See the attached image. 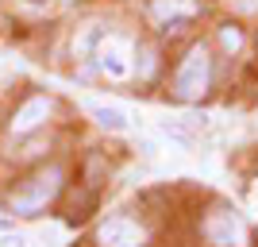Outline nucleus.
Returning a JSON list of instances; mask_svg holds the SVG:
<instances>
[{
    "label": "nucleus",
    "mask_w": 258,
    "mask_h": 247,
    "mask_svg": "<svg viewBox=\"0 0 258 247\" xmlns=\"http://www.w3.org/2000/svg\"><path fill=\"white\" fill-rule=\"evenodd\" d=\"M58 189H62V170H58V166L39 170V174H31V178L8 197V209H12V213H20V216H39L46 205L58 197Z\"/></svg>",
    "instance_id": "nucleus-1"
},
{
    "label": "nucleus",
    "mask_w": 258,
    "mask_h": 247,
    "mask_svg": "<svg viewBox=\"0 0 258 247\" xmlns=\"http://www.w3.org/2000/svg\"><path fill=\"white\" fill-rule=\"evenodd\" d=\"M208 85H212V58L205 46H189V54L177 66V77H173V93L181 101H201Z\"/></svg>",
    "instance_id": "nucleus-2"
},
{
    "label": "nucleus",
    "mask_w": 258,
    "mask_h": 247,
    "mask_svg": "<svg viewBox=\"0 0 258 247\" xmlns=\"http://www.w3.org/2000/svg\"><path fill=\"white\" fill-rule=\"evenodd\" d=\"M205 239L212 247H247L250 232L243 224V216L231 213V209H212L205 220Z\"/></svg>",
    "instance_id": "nucleus-3"
},
{
    "label": "nucleus",
    "mask_w": 258,
    "mask_h": 247,
    "mask_svg": "<svg viewBox=\"0 0 258 247\" xmlns=\"http://www.w3.org/2000/svg\"><path fill=\"white\" fill-rule=\"evenodd\" d=\"M93 62L100 66V74H108L112 81H123V77H131V46L123 43V39H116V35H104L100 39V46L93 51Z\"/></svg>",
    "instance_id": "nucleus-4"
},
{
    "label": "nucleus",
    "mask_w": 258,
    "mask_h": 247,
    "mask_svg": "<svg viewBox=\"0 0 258 247\" xmlns=\"http://www.w3.org/2000/svg\"><path fill=\"white\" fill-rule=\"evenodd\" d=\"M97 243L100 247H147V232L127 216H112V220L100 224Z\"/></svg>",
    "instance_id": "nucleus-5"
},
{
    "label": "nucleus",
    "mask_w": 258,
    "mask_h": 247,
    "mask_svg": "<svg viewBox=\"0 0 258 247\" xmlns=\"http://www.w3.org/2000/svg\"><path fill=\"white\" fill-rule=\"evenodd\" d=\"M201 12V0H151V16L162 27H181Z\"/></svg>",
    "instance_id": "nucleus-6"
},
{
    "label": "nucleus",
    "mask_w": 258,
    "mask_h": 247,
    "mask_svg": "<svg viewBox=\"0 0 258 247\" xmlns=\"http://www.w3.org/2000/svg\"><path fill=\"white\" fill-rule=\"evenodd\" d=\"M46 116H50V101L46 97H31L16 116H12V131H16V135H27V131H35Z\"/></svg>",
    "instance_id": "nucleus-7"
},
{
    "label": "nucleus",
    "mask_w": 258,
    "mask_h": 247,
    "mask_svg": "<svg viewBox=\"0 0 258 247\" xmlns=\"http://www.w3.org/2000/svg\"><path fill=\"white\" fill-rule=\"evenodd\" d=\"M89 112L104 124V128H112V131H123L127 128V116L119 112V108H104V105H89Z\"/></svg>",
    "instance_id": "nucleus-8"
},
{
    "label": "nucleus",
    "mask_w": 258,
    "mask_h": 247,
    "mask_svg": "<svg viewBox=\"0 0 258 247\" xmlns=\"http://www.w3.org/2000/svg\"><path fill=\"white\" fill-rule=\"evenodd\" d=\"M220 46H224V51H239V46H243V31H239L235 23H224V27H220Z\"/></svg>",
    "instance_id": "nucleus-9"
},
{
    "label": "nucleus",
    "mask_w": 258,
    "mask_h": 247,
    "mask_svg": "<svg viewBox=\"0 0 258 247\" xmlns=\"http://www.w3.org/2000/svg\"><path fill=\"white\" fill-rule=\"evenodd\" d=\"M139 54H143V58H139V74L151 77V74H154V46H143Z\"/></svg>",
    "instance_id": "nucleus-10"
},
{
    "label": "nucleus",
    "mask_w": 258,
    "mask_h": 247,
    "mask_svg": "<svg viewBox=\"0 0 258 247\" xmlns=\"http://www.w3.org/2000/svg\"><path fill=\"white\" fill-rule=\"evenodd\" d=\"M20 243H23L20 236H0V247H20Z\"/></svg>",
    "instance_id": "nucleus-11"
},
{
    "label": "nucleus",
    "mask_w": 258,
    "mask_h": 247,
    "mask_svg": "<svg viewBox=\"0 0 258 247\" xmlns=\"http://www.w3.org/2000/svg\"><path fill=\"white\" fill-rule=\"evenodd\" d=\"M23 4H50V0H23Z\"/></svg>",
    "instance_id": "nucleus-12"
},
{
    "label": "nucleus",
    "mask_w": 258,
    "mask_h": 247,
    "mask_svg": "<svg viewBox=\"0 0 258 247\" xmlns=\"http://www.w3.org/2000/svg\"><path fill=\"white\" fill-rule=\"evenodd\" d=\"M247 4H250V8H258V0H247Z\"/></svg>",
    "instance_id": "nucleus-13"
},
{
    "label": "nucleus",
    "mask_w": 258,
    "mask_h": 247,
    "mask_svg": "<svg viewBox=\"0 0 258 247\" xmlns=\"http://www.w3.org/2000/svg\"><path fill=\"white\" fill-rule=\"evenodd\" d=\"M254 201H258V189H254Z\"/></svg>",
    "instance_id": "nucleus-14"
}]
</instances>
